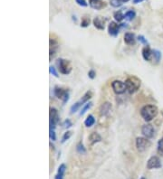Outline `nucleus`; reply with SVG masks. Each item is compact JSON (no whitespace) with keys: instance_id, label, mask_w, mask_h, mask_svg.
<instances>
[{"instance_id":"obj_17","label":"nucleus","mask_w":163,"mask_h":179,"mask_svg":"<svg viewBox=\"0 0 163 179\" xmlns=\"http://www.w3.org/2000/svg\"><path fill=\"white\" fill-rule=\"evenodd\" d=\"M89 141H90L91 145H93L95 143H98V142L102 141V137L96 132H93V133H92L89 136Z\"/></svg>"},{"instance_id":"obj_1","label":"nucleus","mask_w":163,"mask_h":179,"mask_svg":"<svg viewBox=\"0 0 163 179\" xmlns=\"http://www.w3.org/2000/svg\"><path fill=\"white\" fill-rule=\"evenodd\" d=\"M159 113V110L155 105H148L143 106L141 110V115L142 119L145 121H152L154 118H156Z\"/></svg>"},{"instance_id":"obj_33","label":"nucleus","mask_w":163,"mask_h":179,"mask_svg":"<svg viewBox=\"0 0 163 179\" xmlns=\"http://www.w3.org/2000/svg\"><path fill=\"white\" fill-rule=\"evenodd\" d=\"M76 3L81 7H87V3L85 0H75Z\"/></svg>"},{"instance_id":"obj_5","label":"nucleus","mask_w":163,"mask_h":179,"mask_svg":"<svg viewBox=\"0 0 163 179\" xmlns=\"http://www.w3.org/2000/svg\"><path fill=\"white\" fill-rule=\"evenodd\" d=\"M111 88H112L113 92L118 95L123 94V93L127 91L125 83H123V82H121V81H118V80L113 81V82L111 83Z\"/></svg>"},{"instance_id":"obj_15","label":"nucleus","mask_w":163,"mask_h":179,"mask_svg":"<svg viewBox=\"0 0 163 179\" xmlns=\"http://www.w3.org/2000/svg\"><path fill=\"white\" fill-rule=\"evenodd\" d=\"M124 42L128 45H134L136 43L135 35L132 33H126L124 34Z\"/></svg>"},{"instance_id":"obj_30","label":"nucleus","mask_w":163,"mask_h":179,"mask_svg":"<svg viewBox=\"0 0 163 179\" xmlns=\"http://www.w3.org/2000/svg\"><path fill=\"white\" fill-rule=\"evenodd\" d=\"M49 73H50L51 74H53L54 77H56V78H58V77H59L58 73H57V71L55 70V68H54V66H50V67H49Z\"/></svg>"},{"instance_id":"obj_22","label":"nucleus","mask_w":163,"mask_h":179,"mask_svg":"<svg viewBox=\"0 0 163 179\" xmlns=\"http://www.w3.org/2000/svg\"><path fill=\"white\" fill-rule=\"evenodd\" d=\"M113 17H114V19L116 20V21L120 22L122 21L125 17H124V15L122 14V12L120 10L117 11V12H115L114 13V15H113Z\"/></svg>"},{"instance_id":"obj_6","label":"nucleus","mask_w":163,"mask_h":179,"mask_svg":"<svg viewBox=\"0 0 163 179\" xmlns=\"http://www.w3.org/2000/svg\"><path fill=\"white\" fill-rule=\"evenodd\" d=\"M49 121H50V129H54L56 124L59 122V114L56 109L50 108V112H49Z\"/></svg>"},{"instance_id":"obj_36","label":"nucleus","mask_w":163,"mask_h":179,"mask_svg":"<svg viewBox=\"0 0 163 179\" xmlns=\"http://www.w3.org/2000/svg\"><path fill=\"white\" fill-rule=\"evenodd\" d=\"M116 1H118V2H120V3H126V2H128L129 0H116Z\"/></svg>"},{"instance_id":"obj_19","label":"nucleus","mask_w":163,"mask_h":179,"mask_svg":"<svg viewBox=\"0 0 163 179\" xmlns=\"http://www.w3.org/2000/svg\"><path fill=\"white\" fill-rule=\"evenodd\" d=\"M94 123H95V119L93 115H89L86 118V119L84 120V125L87 128H91L92 126H93Z\"/></svg>"},{"instance_id":"obj_32","label":"nucleus","mask_w":163,"mask_h":179,"mask_svg":"<svg viewBox=\"0 0 163 179\" xmlns=\"http://www.w3.org/2000/svg\"><path fill=\"white\" fill-rule=\"evenodd\" d=\"M49 137H50V139L53 140V141H55V140H56V135H55V131H54V129H50Z\"/></svg>"},{"instance_id":"obj_18","label":"nucleus","mask_w":163,"mask_h":179,"mask_svg":"<svg viewBox=\"0 0 163 179\" xmlns=\"http://www.w3.org/2000/svg\"><path fill=\"white\" fill-rule=\"evenodd\" d=\"M92 96H93L92 92H87L82 97V99L79 101H80V103L82 104V106L84 105V103H87V102L89 101V100L92 98Z\"/></svg>"},{"instance_id":"obj_4","label":"nucleus","mask_w":163,"mask_h":179,"mask_svg":"<svg viewBox=\"0 0 163 179\" xmlns=\"http://www.w3.org/2000/svg\"><path fill=\"white\" fill-rule=\"evenodd\" d=\"M150 147H151V141L149 140V138L142 137H139L136 138V148L140 152L145 151Z\"/></svg>"},{"instance_id":"obj_23","label":"nucleus","mask_w":163,"mask_h":179,"mask_svg":"<svg viewBox=\"0 0 163 179\" xmlns=\"http://www.w3.org/2000/svg\"><path fill=\"white\" fill-rule=\"evenodd\" d=\"M76 150H77V152H78L79 154H82V155H84V154L86 153V149H85L84 146L83 145L82 142H79V143L77 144V146H76Z\"/></svg>"},{"instance_id":"obj_25","label":"nucleus","mask_w":163,"mask_h":179,"mask_svg":"<svg viewBox=\"0 0 163 179\" xmlns=\"http://www.w3.org/2000/svg\"><path fill=\"white\" fill-rule=\"evenodd\" d=\"M82 106V104L80 103V101H77V102H75L74 105L71 107V109H70V111H71V113L72 114H74V113H75L76 111L79 110V108Z\"/></svg>"},{"instance_id":"obj_14","label":"nucleus","mask_w":163,"mask_h":179,"mask_svg":"<svg viewBox=\"0 0 163 179\" xmlns=\"http://www.w3.org/2000/svg\"><path fill=\"white\" fill-rule=\"evenodd\" d=\"M142 57L145 61H151L152 58V50L150 48L149 45H146L143 49H142Z\"/></svg>"},{"instance_id":"obj_11","label":"nucleus","mask_w":163,"mask_h":179,"mask_svg":"<svg viewBox=\"0 0 163 179\" xmlns=\"http://www.w3.org/2000/svg\"><path fill=\"white\" fill-rule=\"evenodd\" d=\"M119 29L120 25H117L115 22H111V23L109 24L108 32L109 34H110L111 36H113V37L117 36L118 34H119Z\"/></svg>"},{"instance_id":"obj_16","label":"nucleus","mask_w":163,"mask_h":179,"mask_svg":"<svg viewBox=\"0 0 163 179\" xmlns=\"http://www.w3.org/2000/svg\"><path fill=\"white\" fill-rule=\"evenodd\" d=\"M65 171H66V166L65 164H61L58 168V171L54 177V179H64Z\"/></svg>"},{"instance_id":"obj_12","label":"nucleus","mask_w":163,"mask_h":179,"mask_svg":"<svg viewBox=\"0 0 163 179\" xmlns=\"http://www.w3.org/2000/svg\"><path fill=\"white\" fill-rule=\"evenodd\" d=\"M111 110V104L110 102H104L100 107V113L102 116H107Z\"/></svg>"},{"instance_id":"obj_37","label":"nucleus","mask_w":163,"mask_h":179,"mask_svg":"<svg viewBox=\"0 0 163 179\" xmlns=\"http://www.w3.org/2000/svg\"><path fill=\"white\" fill-rule=\"evenodd\" d=\"M141 179H146V178H145V177H141Z\"/></svg>"},{"instance_id":"obj_9","label":"nucleus","mask_w":163,"mask_h":179,"mask_svg":"<svg viewBox=\"0 0 163 179\" xmlns=\"http://www.w3.org/2000/svg\"><path fill=\"white\" fill-rule=\"evenodd\" d=\"M141 133L147 138H152L154 136V128L152 124H145L141 128Z\"/></svg>"},{"instance_id":"obj_2","label":"nucleus","mask_w":163,"mask_h":179,"mask_svg":"<svg viewBox=\"0 0 163 179\" xmlns=\"http://www.w3.org/2000/svg\"><path fill=\"white\" fill-rule=\"evenodd\" d=\"M141 83V80L139 78H137L136 76H130V77H128L126 79V81H125V85H126L127 92H129L130 93L136 92L140 89Z\"/></svg>"},{"instance_id":"obj_34","label":"nucleus","mask_w":163,"mask_h":179,"mask_svg":"<svg viewBox=\"0 0 163 179\" xmlns=\"http://www.w3.org/2000/svg\"><path fill=\"white\" fill-rule=\"evenodd\" d=\"M88 76H89V78H91V79H94L95 76H96V73H95L93 70H91V71H89V73H88Z\"/></svg>"},{"instance_id":"obj_13","label":"nucleus","mask_w":163,"mask_h":179,"mask_svg":"<svg viewBox=\"0 0 163 179\" xmlns=\"http://www.w3.org/2000/svg\"><path fill=\"white\" fill-rule=\"evenodd\" d=\"M93 25L99 30H103L105 27V19H103L102 16L95 17L93 19Z\"/></svg>"},{"instance_id":"obj_29","label":"nucleus","mask_w":163,"mask_h":179,"mask_svg":"<svg viewBox=\"0 0 163 179\" xmlns=\"http://www.w3.org/2000/svg\"><path fill=\"white\" fill-rule=\"evenodd\" d=\"M138 41L141 43L142 44H144V45H148V40L143 35H139L138 36Z\"/></svg>"},{"instance_id":"obj_31","label":"nucleus","mask_w":163,"mask_h":179,"mask_svg":"<svg viewBox=\"0 0 163 179\" xmlns=\"http://www.w3.org/2000/svg\"><path fill=\"white\" fill-rule=\"evenodd\" d=\"M158 150L163 154V137L158 142Z\"/></svg>"},{"instance_id":"obj_20","label":"nucleus","mask_w":163,"mask_h":179,"mask_svg":"<svg viewBox=\"0 0 163 179\" xmlns=\"http://www.w3.org/2000/svg\"><path fill=\"white\" fill-rule=\"evenodd\" d=\"M135 16H136V13H135V11L133 10L128 11V12H126V14L124 15L125 19L128 20V21H132V20L135 18Z\"/></svg>"},{"instance_id":"obj_7","label":"nucleus","mask_w":163,"mask_h":179,"mask_svg":"<svg viewBox=\"0 0 163 179\" xmlns=\"http://www.w3.org/2000/svg\"><path fill=\"white\" fill-rule=\"evenodd\" d=\"M54 95H55L58 99H61L64 103H65L66 101H68V100H69V92H68V91H65L64 89L56 86V87L54 88Z\"/></svg>"},{"instance_id":"obj_26","label":"nucleus","mask_w":163,"mask_h":179,"mask_svg":"<svg viewBox=\"0 0 163 179\" xmlns=\"http://www.w3.org/2000/svg\"><path fill=\"white\" fill-rule=\"evenodd\" d=\"M72 134H73L72 131H66L62 137V143H65V141H67L70 137H72Z\"/></svg>"},{"instance_id":"obj_8","label":"nucleus","mask_w":163,"mask_h":179,"mask_svg":"<svg viewBox=\"0 0 163 179\" xmlns=\"http://www.w3.org/2000/svg\"><path fill=\"white\" fill-rule=\"evenodd\" d=\"M161 168V159L156 157V156H153L150 158L147 162V168L148 169H155V168Z\"/></svg>"},{"instance_id":"obj_3","label":"nucleus","mask_w":163,"mask_h":179,"mask_svg":"<svg viewBox=\"0 0 163 179\" xmlns=\"http://www.w3.org/2000/svg\"><path fill=\"white\" fill-rule=\"evenodd\" d=\"M57 66H58V70L61 74H69L72 72V65L68 60L65 59H58L57 60Z\"/></svg>"},{"instance_id":"obj_10","label":"nucleus","mask_w":163,"mask_h":179,"mask_svg":"<svg viewBox=\"0 0 163 179\" xmlns=\"http://www.w3.org/2000/svg\"><path fill=\"white\" fill-rule=\"evenodd\" d=\"M89 4H90L91 7H93L96 10H101L107 6V4L105 2H103L102 0H89Z\"/></svg>"},{"instance_id":"obj_21","label":"nucleus","mask_w":163,"mask_h":179,"mask_svg":"<svg viewBox=\"0 0 163 179\" xmlns=\"http://www.w3.org/2000/svg\"><path fill=\"white\" fill-rule=\"evenodd\" d=\"M152 57L156 61V63H158L161 59V53L159 50L154 49V50H152Z\"/></svg>"},{"instance_id":"obj_27","label":"nucleus","mask_w":163,"mask_h":179,"mask_svg":"<svg viewBox=\"0 0 163 179\" xmlns=\"http://www.w3.org/2000/svg\"><path fill=\"white\" fill-rule=\"evenodd\" d=\"M89 25H90V18H87V17L83 18L82 23H81V26L82 27H87Z\"/></svg>"},{"instance_id":"obj_35","label":"nucleus","mask_w":163,"mask_h":179,"mask_svg":"<svg viewBox=\"0 0 163 179\" xmlns=\"http://www.w3.org/2000/svg\"><path fill=\"white\" fill-rule=\"evenodd\" d=\"M142 1H144V0H133V3L134 4H139V3H141Z\"/></svg>"},{"instance_id":"obj_28","label":"nucleus","mask_w":163,"mask_h":179,"mask_svg":"<svg viewBox=\"0 0 163 179\" xmlns=\"http://www.w3.org/2000/svg\"><path fill=\"white\" fill-rule=\"evenodd\" d=\"M63 126H64L65 128H71V127L73 126V123H72V121L69 119H66L64 121V123H63Z\"/></svg>"},{"instance_id":"obj_24","label":"nucleus","mask_w":163,"mask_h":179,"mask_svg":"<svg viewBox=\"0 0 163 179\" xmlns=\"http://www.w3.org/2000/svg\"><path fill=\"white\" fill-rule=\"evenodd\" d=\"M93 105V103L92 102H87L86 104H84V107L82 108V110H81V111H80V116H83V115H84V113L86 112L87 110L92 107Z\"/></svg>"}]
</instances>
